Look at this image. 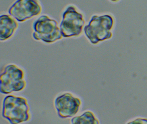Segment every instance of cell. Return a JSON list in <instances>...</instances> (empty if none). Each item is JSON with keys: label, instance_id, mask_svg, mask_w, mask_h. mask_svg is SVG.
Here are the masks:
<instances>
[{"label": "cell", "instance_id": "cell-1", "mask_svg": "<svg viewBox=\"0 0 147 124\" xmlns=\"http://www.w3.org/2000/svg\"><path fill=\"white\" fill-rule=\"evenodd\" d=\"M30 106L24 97L11 95L3 100L2 116L11 124H19L30 120Z\"/></svg>", "mask_w": 147, "mask_h": 124}, {"label": "cell", "instance_id": "cell-2", "mask_svg": "<svg viewBox=\"0 0 147 124\" xmlns=\"http://www.w3.org/2000/svg\"><path fill=\"white\" fill-rule=\"evenodd\" d=\"M114 24V19L111 16H93L88 25L84 28V32L92 44L111 38V32Z\"/></svg>", "mask_w": 147, "mask_h": 124}, {"label": "cell", "instance_id": "cell-3", "mask_svg": "<svg viewBox=\"0 0 147 124\" xmlns=\"http://www.w3.org/2000/svg\"><path fill=\"white\" fill-rule=\"evenodd\" d=\"M33 38L47 43H52L61 39L63 35L58 22L46 15L40 16L33 24Z\"/></svg>", "mask_w": 147, "mask_h": 124}, {"label": "cell", "instance_id": "cell-4", "mask_svg": "<svg viewBox=\"0 0 147 124\" xmlns=\"http://www.w3.org/2000/svg\"><path fill=\"white\" fill-rule=\"evenodd\" d=\"M0 91L3 94L23 90L26 86L24 71L14 64L7 65L0 77Z\"/></svg>", "mask_w": 147, "mask_h": 124}, {"label": "cell", "instance_id": "cell-5", "mask_svg": "<svg viewBox=\"0 0 147 124\" xmlns=\"http://www.w3.org/2000/svg\"><path fill=\"white\" fill-rule=\"evenodd\" d=\"M85 24L84 16L74 6L67 8L63 15L60 28L63 37L69 38L81 34Z\"/></svg>", "mask_w": 147, "mask_h": 124}, {"label": "cell", "instance_id": "cell-6", "mask_svg": "<svg viewBox=\"0 0 147 124\" xmlns=\"http://www.w3.org/2000/svg\"><path fill=\"white\" fill-rule=\"evenodd\" d=\"M42 11V6L38 0H18L8 10L9 14L20 22L38 15Z\"/></svg>", "mask_w": 147, "mask_h": 124}, {"label": "cell", "instance_id": "cell-7", "mask_svg": "<svg viewBox=\"0 0 147 124\" xmlns=\"http://www.w3.org/2000/svg\"><path fill=\"white\" fill-rule=\"evenodd\" d=\"M81 104V100L74 97L70 93L59 96L55 99V102L58 116L62 119L74 116L78 113Z\"/></svg>", "mask_w": 147, "mask_h": 124}, {"label": "cell", "instance_id": "cell-8", "mask_svg": "<svg viewBox=\"0 0 147 124\" xmlns=\"http://www.w3.org/2000/svg\"><path fill=\"white\" fill-rule=\"evenodd\" d=\"M18 27V24L13 17L2 15L0 19V40L5 41L11 38Z\"/></svg>", "mask_w": 147, "mask_h": 124}, {"label": "cell", "instance_id": "cell-9", "mask_svg": "<svg viewBox=\"0 0 147 124\" xmlns=\"http://www.w3.org/2000/svg\"><path fill=\"white\" fill-rule=\"evenodd\" d=\"M72 124H99L94 113L91 111L85 112L80 116L74 117L71 119Z\"/></svg>", "mask_w": 147, "mask_h": 124}, {"label": "cell", "instance_id": "cell-10", "mask_svg": "<svg viewBox=\"0 0 147 124\" xmlns=\"http://www.w3.org/2000/svg\"><path fill=\"white\" fill-rule=\"evenodd\" d=\"M111 1L113 2H117V1L118 0H111Z\"/></svg>", "mask_w": 147, "mask_h": 124}]
</instances>
